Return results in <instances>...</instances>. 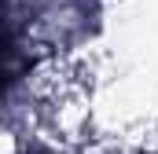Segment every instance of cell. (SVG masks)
I'll return each mask as SVG.
<instances>
[{
  "label": "cell",
  "instance_id": "obj_1",
  "mask_svg": "<svg viewBox=\"0 0 158 154\" xmlns=\"http://www.w3.org/2000/svg\"><path fill=\"white\" fill-rule=\"evenodd\" d=\"M33 51L26 40V26L19 22V11L11 0H0V103L30 77Z\"/></svg>",
  "mask_w": 158,
  "mask_h": 154
},
{
  "label": "cell",
  "instance_id": "obj_2",
  "mask_svg": "<svg viewBox=\"0 0 158 154\" xmlns=\"http://www.w3.org/2000/svg\"><path fill=\"white\" fill-rule=\"evenodd\" d=\"M140 154H155V151H140Z\"/></svg>",
  "mask_w": 158,
  "mask_h": 154
},
{
  "label": "cell",
  "instance_id": "obj_3",
  "mask_svg": "<svg viewBox=\"0 0 158 154\" xmlns=\"http://www.w3.org/2000/svg\"><path fill=\"white\" fill-rule=\"evenodd\" d=\"M33 154H40V151H33Z\"/></svg>",
  "mask_w": 158,
  "mask_h": 154
}]
</instances>
